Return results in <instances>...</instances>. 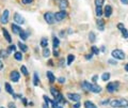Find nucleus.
Masks as SVG:
<instances>
[{"mask_svg": "<svg viewBox=\"0 0 128 108\" xmlns=\"http://www.w3.org/2000/svg\"><path fill=\"white\" fill-rule=\"evenodd\" d=\"M82 88L87 90V91L94 92V93H99L100 91H101V88H100L99 86H97V85H95V84H91V82L87 81V80L82 81Z\"/></svg>", "mask_w": 128, "mask_h": 108, "instance_id": "nucleus-1", "label": "nucleus"}, {"mask_svg": "<svg viewBox=\"0 0 128 108\" xmlns=\"http://www.w3.org/2000/svg\"><path fill=\"white\" fill-rule=\"evenodd\" d=\"M112 107H127L128 106V101L125 99H112L110 103Z\"/></svg>", "mask_w": 128, "mask_h": 108, "instance_id": "nucleus-2", "label": "nucleus"}, {"mask_svg": "<svg viewBox=\"0 0 128 108\" xmlns=\"http://www.w3.org/2000/svg\"><path fill=\"white\" fill-rule=\"evenodd\" d=\"M111 55H112V57H114L115 59H117V60H123V59L125 58V54H124V52L121 49H114L111 52Z\"/></svg>", "mask_w": 128, "mask_h": 108, "instance_id": "nucleus-3", "label": "nucleus"}, {"mask_svg": "<svg viewBox=\"0 0 128 108\" xmlns=\"http://www.w3.org/2000/svg\"><path fill=\"white\" fill-rule=\"evenodd\" d=\"M119 81L109 82V84L107 85V91H108V92H110V93L114 92L115 90H117V89H119Z\"/></svg>", "mask_w": 128, "mask_h": 108, "instance_id": "nucleus-4", "label": "nucleus"}, {"mask_svg": "<svg viewBox=\"0 0 128 108\" xmlns=\"http://www.w3.org/2000/svg\"><path fill=\"white\" fill-rule=\"evenodd\" d=\"M44 17H45V20H46L47 23H48L49 25H51V24H53L55 23V14L53 13H51V12H47L46 14L44 15Z\"/></svg>", "mask_w": 128, "mask_h": 108, "instance_id": "nucleus-5", "label": "nucleus"}, {"mask_svg": "<svg viewBox=\"0 0 128 108\" xmlns=\"http://www.w3.org/2000/svg\"><path fill=\"white\" fill-rule=\"evenodd\" d=\"M65 17H66L65 11H60V12H57V13L55 14V19L57 20V22H61V20H63Z\"/></svg>", "mask_w": 128, "mask_h": 108, "instance_id": "nucleus-6", "label": "nucleus"}, {"mask_svg": "<svg viewBox=\"0 0 128 108\" xmlns=\"http://www.w3.org/2000/svg\"><path fill=\"white\" fill-rule=\"evenodd\" d=\"M10 78L13 82H17L19 80V78H20V75H19V73L17 71H12L10 74Z\"/></svg>", "mask_w": 128, "mask_h": 108, "instance_id": "nucleus-7", "label": "nucleus"}, {"mask_svg": "<svg viewBox=\"0 0 128 108\" xmlns=\"http://www.w3.org/2000/svg\"><path fill=\"white\" fill-rule=\"evenodd\" d=\"M9 14H10V12H9L8 10H5V11L3 12L1 18H0V22H1V24H3V25L8 24V22H9Z\"/></svg>", "mask_w": 128, "mask_h": 108, "instance_id": "nucleus-8", "label": "nucleus"}, {"mask_svg": "<svg viewBox=\"0 0 128 108\" xmlns=\"http://www.w3.org/2000/svg\"><path fill=\"white\" fill-rule=\"evenodd\" d=\"M67 97L69 99H72V101H75V102H79L81 99L80 94H77V93H68Z\"/></svg>", "mask_w": 128, "mask_h": 108, "instance_id": "nucleus-9", "label": "nucleus"}, {"mask_svg": "<svg viewBox=\"0 0 128 108\" xmlns=\"http://www.w3.org/2000/svg\"><path fill=\"white\" fill-rule=\"evenodd\" d=\"M14 20L17 23V24H23L25 23V18L23 17V16L20 15V14H18V13H15L14 14Z\"/></svg>", "mask_w": 128, "mask_h": 108, "instance_id": "nucleus-10", "label": "nucleus"}, {"mask_svg": "<svg viewBox=\"0 0 128 108\" xmlns=\"http://www.w3.org/2000/svg\"><path fill=\"white\" fill-rule=\"evenodd\" d=\"M111 14H112V8H111V5H106V8H105V16L106 17H110Z\"/></svg>", "mask_w": 128, "mask_h": 108, "instance_id": "nucleus-11", "label": "nucleus"}, {"mask_svg": "<svg viewBox=\"0 0 128 108\" xmlns=\"http://www.w3.org/2000/svg\"><path fill=\"white\" fill-rule=\"evenodd\" d=\"M68 5V2H67V0H60L59 1V7L60 9L62 10V11H64V9H66Z\"/></svg>", "mask_w": 128, "mask_h": 108, "instance_id": "nucleus-12", "label": "nucleus"}, {"mask_svg": "<svg viewBox=\"0 0 128 108\" xmlns=\"http://www.w3.org/2000/svg\"><path fill=\"white\" fill-rule=\"evenodd\" d=\"M97 28L99 29V30H101V31L105 29V22L102 19H100V18L99 19H97Z\"/></svg>", "mask_w": 128, "mask_h": 108, "instance_id": "nucleus-13", "label": "nucleus"}, {"mask_svg": "<svg viewBox=\"0 0 128 108\" xmlns=\"http://www.w3.org/2000/svg\"><path fill=\"white\" fill-rule=\"evenodd\" d=\"M12 30H13V32L16 33V34L21 32V28L19 26H17V25H15V24H12Z\"/></svg>", "mask_w": 128, "mask_h": 108, "instance_id": "nucleus-14", "label": "nucleus"}, {"mask_svg": "<svg viewBox=\"0 0 128 108\" xmlns=\"http://www.w3.org/2000/svg\"><path fill=\"white\" fill-rule=\"evenodd\" d=\"M2 32H3V35H4V38H5V40L9 42V43H11V42H12V40H11V37H10V34H9L8 30H6V29H3V30H2Z\"/></svg>", "mask_w": 128, "mask_h": 108, "instance_id": "nucleus-15", "label": "nucleus"}, {"mask_svg": "<svg viewBox=\"0 0 128 108\" xmlns=\"http://www.w3.org/2000/svg\"><path fill=\"white\" fill-rule=\"evenodd\" d=\"M47 77H48V79H49V81L52 84V82H55V76H53V74L51 73L50 71H48L47 72Z\"/></svg>", "mask_w": 128, "mask_h": 108, "instance_id": "nucleus-16", "label": "nucleus"}, {"mask_svg": "<svg viewBox=\"0 0 128 108\" xmlns=\"http://www.w3.org/2000/svg\"><path fill=\"white\" fill-rule=\"evenodd\" d=\"M5 90L8 91L10 94H12V95H14V91H13V89H12V87H11V85L9 84V82H6L5 84Z\"/></svg>", "mask_w": 128, "mask_h": 108, "instance_id": "nucleus-17", "label": "nucleus"}, {"mask_svg": "<svg viewBox=\"0 0 128 108\" xmlns=\"http://www.w3.org/2000/svg\"><path fill=\"white\" fill-rule=\"evenodd\" d=\"M84 107L85 108H97L93 103H92V102H90V101L85 102V103H84Z\"/></svg>", "mask_w": 128, "mask_h": 108, "instance_id": "nucleus-18", "label": "nucleus"}, {"mask_svg": "<svg viewBox=\"0 0 128 108\" xmlns=\"http://www.w3.org/2000/svg\"><path fill=\"white\" fill-rule=\"evenodd\" d=\"M47 45H48V40H47L46 38H43V39L41 40V46L44 47V48H46Z\"/></svg>", "mask_w": 128, "mask_h": 108, "instance_id": "nucleus-19", "label": "nucleus"}, {"mask_svg": "<svg viewBox=\"0 0 128 108\" xmlns=\"http://www.w3.org/2000/svg\"><path fill=\"white\" fill-rule=\"evenodd\" d=\"M19 37L21 38V40H27V38H28V33L26 32V31H23V30H21V32L19 33Z\"/></svg>", "mask_w": 128, "mask_h": 108, "instance_id": "nucleus-20", "label": "nucleus"}, {"mask_svg": "<svg viewBox=\"0 0 128 108\" xmlns=\"http://www.w3.org/2000/svg\"><path fill=\"white\" fill-rule=\"evenodd\" d=\"M14 58L16 59L17 61H21V59H23V55H21V52H15L14 54Z\"/></svg>", "mask_w": 128, "mask_h": 108, "instance_id": "nucleus-21", "label": "nucleus"}, {"mask_svg": "<svg viewBox=\"0 0 128 108\" xmlns=\"http://www.w3.org/2000/svg\"><path fill=\"white\" fill-rule=\"evenodd\" d=\"M38 81H40V78H38V75H37V73H34V80H33V85L34 86H37L38 85Z\"/></svg>", "mask_w": 128, "mask_h": 108, "instance_id": "nucleus-22", "label": "nucleus"}, {"mask_svg": "<svg viewBox=\"0 0 128 108\" xmlns=\"http://www.w3.org/2000/svg\"><path fill=\"white\" fill-rule=\"evenodd\" d=\"M96 15L98 16V17H100V16L102 15V9L101 7H96Z\"/></svg>", "mask_w": 128, "mask_h": 108, "instance_id": "nucleus-23", "label": "nucleus"}, {"mask_svg": "<svg viewBox=\"0 0 128 108\" xmlns=\"http://www.w3.org/2000/svg\"><path fill=\"white\" fill-rule=\"evenodd\" d=\"M18 46H19V48H20L21 52H27V50H28V47H27V46H26L23 43H19V44H18Z\"/></svg>", "mask_w": 128, "mask_h": 108, "instance_id": "nucleus-24", "label": "nucleus"}, {"mask_svg": "<svg viewBox=\"0 0 128 108\" xmlns=\"http://www.w3.org/2000/svg\"><path fill=\"white\" fill-rule=\"evenodd\" d=\"M75 60V56L74 55H68L67 57V64H72V62Z\"/></svg>", "mask_w": 128, "mask_h": 108, "instance_id": "nucleus-25", "label": "nucleus"}, {"mask_svg": "<svg viewBox=\"0 0 128 108\" xmlns=\"http://www.w3.org/2000/svg\"><path fill=\"white\" fill-rule=\"evenodd\" d=\"M49 55H50V50H49L48 48H45V49L43 50V56H44L45 58H48Z\"/></svg>", "mask_w": 128, "mask_h": 108, "instance_id": "nucleus-26", "label": "nucleus"}, {"mask_svg": "<svg viewBox=\"0 0 128 108\" xmlns=\"http://www.w3.org/2000/svg\"><path fill=\"white\" fill-rule=\"evenodd\" d=\"M52 42H53V47H58V46H59V44H60V42H59V39H58V38H53V40H52Z\"/></svg>", "mask_w": 128, "mask_h": 108, "instance_id": "nucleus-27", "label": "nucleus"}, {"mask_svg": "<svg viewBox=\"0 0 128 108\" xmlns=\"http://www.w3.org/2000/svg\"><path fill=\"white\" fill-rule=\"evenodd\" d=\"M15 50H16V46H15V45H10V46H9V48H8V54L15 52Z\"/></svg>", "mask_w": 128, "mask_h": 108, "instance_id": "nucleus-28", "label": "nucleus"}, {"mask_svg": "<svg viewBox=\"0 0 128 108\" xmlns=\"http://www.w3.org/2000/svg\"><path fill=\"white\" fill-rule=\"evenodd\" d=\"M50 92L52 93V95H53V96H55V97H57L58 95L60 94V93H59V91H58V90H55V88H51V89H50Z\"/></svg>", "mask_w": 128, "mask_h": 108, "instance_id": "nucleus-29", "label": "nucleus"}, {"mask_svg": "<svg viewBox=\"0 0 128 108\" xmlns=\"http://www.w3.org/2000/svg\"><path fill=\"white\" fill-rule=\"evenodd\" d=\"M89 39H90V41H91L92 43H94V42H95V34H94V32H90Z\"/></svg>", "mask_w": 128, "mask_h": 108, "instance_id": "nucleus-30", "label": "nucleus"}, {"mask_svg": "<svg viewBox=\"0 0 128 108\" xmlns=\"http://www.w3.org/2000/svg\"><path fill=\"white\" fill-rule=\"evenodd\" d=\"M109 78H110V74H109V73H104V74H102V77H101V79L104 80V81H106V80H108Z\"/></svg>", "mask_w": 128, "mask_h": 108, "instance_id": "nucleus-31", "label": "nucleus"}, {"mask_svg": "<svg viewBox=\"0 0 128 108\" xmlns=\"http://www.w3.org/2000/svg\"><path fill=\"white\" fill-rule=\"evenodd\" d=\"M104 3V0H95V5L96 7H101Z\"/></svg>", "mask_w": 128, "mask_h": 108, "instance_id": "nucleus-32", "label": "nucleus"}, {"mask_svg": "<svg viewBox=\"0 0 128 108\" xmlns=\"http://www.w3.org/2000/svg\"><path fill=\"white\" fill-rule=\"evenodd\" d=\"M121 31H122V33H123V34H122V35H123V38H125V39H127V38H128V31L126 30L125 28H124L123 30H121Z\"/></svg>", "mask_w": 128, "mask_h": 108, "instance_id": "nucleus-33", "label": "nucleus"}, {"mask_svg": "<svg viewBox=\"0 0 128 108\" xmlns=\"http://www.w3.org/2000/svg\"><path fill=\"white\" fill-rule=\"evenodd\" d=\"M92 52H93V54L98 55V52H99V49H98L96 46H92Z\"/></svg>", "mask_w": 128, "mask_h": 108, "instance_id": "nucleus-34", "label": "nucleus"}, {"mask_svg": "<svg viewBox=\"0 0 128 108\" xmlns=\"http://www.w3.org/2000/svg\"><path fill=\"white\" fill-rule=\"evenodd\" d=\"M20 70H21V73H23V75H28V71H27V67L26 66H23H23L20 67Z\"/></svg>", "mask_w": 128, "mask_h": 108, "instance_id": "nucleus-35", "label": "nucleus"}, {"mask_svg": "<svg viewBox=\"0 0 128 108\" xmlns=\"http://www.w3.org/2000/svg\"><path fill=\"white\" fill-rule=\"evenodd\" d=\"M31 2H33V0H23V3H25V5H29Z\"/></svg>", "mask_w": 128, "mask_h": 108, "instance_id": "nucleus-36", "label": "nucleus"}, {"mask_svg": "<svg viewBox=\"0 0 128 108\" xmlns=\"http://www.w3.org/2000/svg\"><path fill=\"white\" fill-rule=\"evenodd\" d=\"M117 28H119V30H123V29H124V28H125V27H124V25H123V24H122V23H119V25H117Z\"/></svg>", "mask_w": 128, "mask_h": 108, "instance_id": "nucleus-37", "label": "nucleus"}, {"mask_svg": "<svg viewBox=\"0 0 128 108\" xmlns=\"http://www.w3.org/2000/svg\"><path fill=\"white\" fill-rule=\"evenodd\" d=\"M0 56L1 57H6L8 56V52H4V50H1V52H0Z\"/></svg>", "mask_w": 128, "mask_h": 108, "instance_id": "nucleus-38", "label": "nucleus"}, {"mask_svg": "<svg viewBox=\"0 0 128 108\" xmlns=\"http://www.w3.org/2000/svg\"><path fill=\"white\" fill-rule=\"evenodd\" d=\"M9 108H16L15 107V104L14 103H10L9 104Z\"/></svg>", "mask_w": 128, "mask_h": 108, "instance_id": "nucleus-39", "label": "nucleus"}, {"mask_svg": "<svg viewBox=\"0 0 128 108\" xmlns=\"http://www.w3.org/2000/svg\"><path fill=\"white\" fill-rule=\"evenodd\" d=\"M53 55H55V57H58V56H59V52H58V50L55 49V52H53Z\"/></svg>", "mask_w": 128, "mask_h": 108, "instance_id": "nucleus-40", "label": "nucleus"}, {"mask_svg": "<svg viewBox=\"0 0 128 108\" xmlns=\"http://www.w3.org/2000/svg\"><path fill=\"white\" fill-rule=\"evenodd\" d=\"M59 81L61 82V84H63L64 81H65V78H63V77H61V78H59Z\"/></svg>", "mask_w": 128, "mask_h": 108, "instance_id": "nucleus-41", "label": "nucleus"}, {"mask_svg": "<svg viewBox=\"0 0 128 108\" xmlns=\"http://www.w3.org/2000/svg\"><path fill=\"white\" fill-rule=\"evenodd\" d=\"M121 2L123 5H128V0H121Z\"/></svg>", "mask_w": 128, "mask_h": 108, "instance_id": "nucleus-42", "label": "nucleus"}, {"mask_svg": "<svg viewBox=\"0 0 128 108\" xmlns=\"http://www.w3.org/2000/svg\"><path fill=\"white\" fill-rule=\"evenodd\" d=\"M97 79H98V76H93V81L94 82H96V81H97Z\"/></svg>", "mask_w": 128, "mask_h": 108, "instance_id": "nucleus-43", "label": "nucleus"}, {"mask_svg": "<svg viewBox=\"0 0 128 108\" xmlns=\"http://www.w3.org/2000/svg\"><path fill=\"white\" fill-rule=\"evenodd\" d=\"M109 63H111V64H116V61H113L112 59H110V60H109Z\"/></svg>", "mask_w": 128, "mask_h": 108, "instance_id": "nucleus-44", "label": "nucleus"}, {"mask_svg": "<svg viewBox=\"0 0 128 108\" xmlns=\"http://www.w3.org/2000/svg\"><path fill=\"white\" fill-rule=\"evenodd\" d=\"M85 58H87V60H89V59H91V58H92V54H90V55H87V56H85Z\"/></svg>", "mask_w": 128, "mask_h": 108, "instance_id": "nucleus-45", "label": "nucleus"}, {"mask_svg": "<svg viewBox=\"0 0 128 108\" xmlns=\"http://www.w3.org/2000/svg\"><path fill=\"white\" fill-rule=\"evenodd\" d=\"M74 107H75V108H79V107H80V103H77V104H75V105H74Z\"/></svg>", "mask_w": 128, "mask_h": 108, "instance_id": "nucleus-46", "label": "nucleus"}, {"mask_svg": "<svg viewBox=\"0 0 128 108\" xmlns=\"http://www.w3.org/2000/svg\"><path fill=\"white\" fill-rule=\"evenodd\" d=\"M109 102H110V101H109V99H107V101L102 102V105H106V104H108V103H109Z\"/></svg>", "mask_w": 128, "mask_h": 108, "instance_id": "nucleus-47", "label": "nucleus"}, {"mask_svg": "<svg viewBox=\"0 0 128 108\" xmlns=\"http://www.w3.org/2000/svg\"><path fill=\"white\" fill-rule=\"evenodd\" d=\"M23 104H25V105H27V99H23Z\"/></svg>", "mask_w": 128, "mask_h": 108, "instance_id": "nucleus-48", "label": "nucleus"}, {"mask_svg": "<svg viewBox=\"0 0 128 108\" xmlns=\"http://www.w3.org/2000/svg\"><path fill=\"white\" fill-rule=\"evenodd\" d=\"M2 67H3V63H2V62H1V60H0V70H1Z\"/></svg>", "mask_w": 128, "mask_h": 108, "instance_id": "nucleus-49", "label": "nucleus"}, {"mask_svg": "<svg viewBox=\"0 0 128 108\" xmlns=\"http://www.w3.org/2000/svg\"><path fill=\"white\" fill-rule=\"evenodd\" d=\"M125 70H126V71L128 72V63H127V64H126V66H125Z\"/></svg>", "mask_w": 128, "mask_h": 108, "instance_id": "nucleus-50", "label": "nucleus"}, {"mask_svg": "<svg viewBox=\"0 0 128 108\" xmlns=\"http://www.w3.org/2000/svg\"><path fill=\"white\" fill-rule=\"evenodd\" d=\"M58 108H62V107H58Z\"/></svg>", "mask_w": 128, "mask_h": 108, "instance_id": "nucleus-51", "label": "nucleus"}, {"mask_svg": "<svg viewBox=\"0 0 128 108\" xmlns=\"http://www.w3.org/2000/svg\"><path fill=\"white\" fill-rule=\"evenodd\" d=\"M0 108H4V107H0Z\"/></svg>", "mask_w": 128, "mask_h": 108, "instance_id": "nucleus-52", "label": "nucleus"}]
</instances>
